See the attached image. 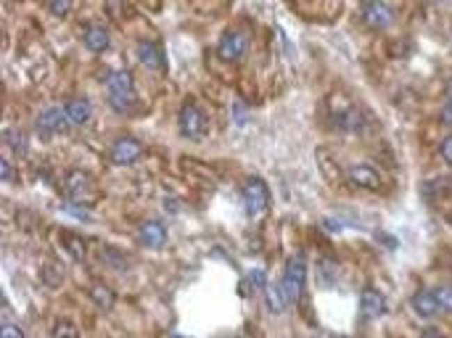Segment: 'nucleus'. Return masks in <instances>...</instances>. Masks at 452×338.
I'll return each instance as SVG.
<instances>
[{
  "label": "nucleus",
  "instance_id": "nucleus-9",
  "mask_svg": "<svg viewBox=\"0 0 452 338\" xmlns=\"http://www.w3.org/2000/svg\"><path fill=\"white\" fill-rule=\"evenodd\" d=\"M346 180L352 182L355 188H362V191H381L384 188L378 169H373L371 164H352L346 169Z\"/></svg>",
  "mask_w": 452,
  "mask_h": 338
},
{
  "label": "nucleus",
  "instance_id": "nucleus-10",
  "mask_svg": "<svg viewBox=\"0 0 452 338\" xmlns=\"http://www.w3.org/2000/svg\"><path fill=\"white\" fill-rule=\"evenodd\" d=\"M64 191H67V198L72 204H82V201H88V195L93 191V182L85 172L72 169L67 175V180H64Z\"/></svg>",
  "mask_w": 452,
  "mask_h": 338
},
{
  "label": "nucleus",
  "instance_id": "nucleus-26",
  "mask_svg": "<svg viewBox=\"0 0 452 338\" xmlns=\"http://www.w3.org/2000/svg\"><path fill=\"white\" fill-rule=\"evenodd\" d=\"M0 177H3L6 182L14 180V167H11V161H8V159H3V161H0Z\"/></svg>",
  "mask_w": 452,
  "mask_h": 338
},
{
  "label": "nucleus",
  "instance_id": "nucleus-21",
  "mask_svg": "<svg viewBox=\"0 0 452 338\" xmlns=\"http://www.w3.org/2000/svg\"><path fill=\"white\" fill-rule=\"evenodd\" d=\"M54 338H80V330H77L74 323L61 320V323H56V328H54Z\"/></svg>",
  "mask_w": 452,
  "mask_h": 338
},
{
  "label": "nucleus",
  "instance_id": "nucleus-6",
  "mask_svg": "<svg viewBox=\"0 0 452 338\" xmlns=\"http://www.w3.org/2000/svg\"><path fill=\"white\" fill-rule=\"evenodd\" d=\"M140 156H143V143L135 140V138H120V140H114L111 148H108V159L114 164H122V167L135 164Z\"/></svg>",
  "mask_w": 452,
  "mask_h": 338
},
{
  "label": "nucleus",
  "instance_id": "nucleus-28",
  "mask_svg": "<svg viewBox=\"0 0 452 338\" xmlns=\"http://www.w3.org/2000/svg\"><path fill=\"white\" fill-rule=\"evenodd\" d=\"M442 122L452 124V98H447V101H444V108H442Z\"/></svg>",
  "mask_w": 452,
  "mask_h": 338
},
{
  "label": "nucleus",
  "instance_id": "nucleus-3",
  "mask_svg": "<svg viewBox=\"0 0 452 338\" xmlns=\"http://www.w3.org/2000/svg\"><path fill=\"white\" fill-rule=\"evenodd\" d=\"M177 124H180V132H183L186 138H191V140H196V138H201V135L207 132V117H204V111L199 108V104L191 101V98L180 106Z\"/></svg>",
  "mask_w": 452,
  "mask_h": 338
},
{
  "label": "nucleus",
  "instance_id": "nucleus-22",
  "mask_svg": "<svg viewBox=\"0 0 452 338\" xmlns=\"http://www.w3.org/2000/svg\"><path fill=\"white\" fill-rule=\"evenodd\" d=\"M6 143L11 145L16 154H27V138H24L22 132L8 130V132H6Z\"/></svg>",
  "mask_w": 452,
  "mask_h": 338
},
{
  "label": "nucleus",
  "instance_id": "nucleus-24",
  "mask_svg": "<svg viewBox=\"0 0 452 338\" xmlns=\"http://www.w3.org/2000/svg\"><path fill=\"white\" fill-rule=\"evenodd\" d=\"M249 283H252L254 291H265V288H267L265 270H252V273H249Z\"/></svg>",
  "mask_w": 452,
  "mask_h": 338
},
{
  "label": "nucleus",
  "instance_id": "nucleus-30",
  "mask_svg": "<svg viewBox=\"0 0 452 338\" xmlns=\"http://www.w3.org/2000/svg\"><path fill=\"white\" fill-rule=\"evenodd\" d=\"M172 338H183V336H172Z\"/></svg>",
  "mask_w": 452,
  "mask_h": 338
},
{
  "label": "nucleus",
  "instance_id": "nucleus-5",
  "mask_svg": "<svg viewBox=\"0 0 452 338\" xmlns=\"http://www.w3.org/2000/svg\"><path fill=\"white\" fill-rule=\"evenodd\" d=\"M362 22L371 26V29H389L392 22H394V11H392V6L384 3V0H368L365 6H362Z\"/></svg>",
  "mask_w": 452,
  "mask_h": 338
},
{
  "label": "nucleus",
  "instance_id": "nucleus-32",
  "mask_svg": "<svg viewBox=\"0 0 452 338\" xmlns=\"http://www.w3.org/2000/svg\"><path fill=\"white\" fill-rule=\"evenodd\" d=\"M341 338H346V336H341Z\"/></svg>",
  "mask_w": 452,
  "mask_h": 338
},
{
  "label": "nucleus",
  "instance_id": "nucleus-29",
  "mask_svg": "<svg viewBox=\"0 0 452 338\" xmlns=\"http://www.w3.org/2000/svg\"><path fill=\"white\" fill-rule=\"evenodd\" d=\"M447 98H452V79H450V85H447Z\"/></svg>",
  "mask_w": 452,
  "mask_h": 338
},
{
  "label": "nucleus",
  "instance_id": "nucleus-23",
  "mask_svg": "<svg viewBox=\"0 0 452 338\" xmlns=\"http://www.w3.org/2000/svg\"><path fill=\"white\" fill-rule=\"evenodd\" d=\"M74 6V0H48V8L56 13V16H67Z\"/></svg>",
  "mask_w": 452,
  "mask_h": 338
},
{
  "label": "nucleus",
  "instance_id": "nucleus-31",
  "mask_svg": "<svg viewBox=\"0 0 452 338\" xmlns=\"http://www.w3.org/2000/svg\"><path fill=\"white\" fill-rule=\"evenodd\" d=\"M450 222H452V217H450Z\"/></svg>",
  "mask_w": 452,
  "mask_h": 338
},
{
  "label": "nucleus",
  "instance_id": "nucleus-2",
  "mask_svg": "<svg viewBox=\"0 0 452 338\" xmlns=\"http://www.w3.org/2000/svg\"><path fill=\"white\" fill-rule=\"evenodd\" d=\"M243 207L249 211V217H262L270 207V191L262 177H249L243 182Z\"/></svg>",
  "mask_w": 452,
  "mask_h": 338
},
{
  "label": "nucleus",
  "instance_id": "nucleus-12",
  "mask_svg": "<svg viewBox=\"0 0 452 338\" xmlns=\"http://www.w3.org/2000/svg\"><path fill=\"white\" fill-rule=\"evenodd\" d=\"M138 241L146 248H161L167 243V227L159 220H148L138 227Z\"/></svg>",
  "mask_w": 452,
  "mask_h": 338
},
{
  "label": "nucleus",
  "instance_id": "nucleus-16",
  "mask_svg": "<svg viewBox=\"0 0 452 338\" xmlns=\"http://www.w3.org/2000/svg\"><path fill=\"white\" fill-rule=\"evenodd\" d=\"M412 309L418 312V317H437V312H442L434 291H418L412 296Z\"/></svg>",
  "mask_w": 452,
  "mask_h": 338
},
{
  "label": "nucleus",
  "instance_id": "nucleus-20",
  "mask_svg": "<svg viewBox=\"0 0 452 338\" xmlns=\"http://www.w3.org/2000/svg\"><path fill=\"white\" fill-rule=\"evenodd\" d=\"M93 301L101 307V309H111L114 307V291H108L106 286H93Z\"/></svg>",
  "mask_w": 452,
  "mask_h": 338
},
{
  "label": "nucleus",
  "instance_id": "nucleus-1",
  "mask_svg": "<svg viewBox=\"0 0 452 338\" xmlns=\"http://www.w3.org/2000/svg\"><path fill=\"white\" fill-rule=\"evenodd\" d=\"M106 92L108 101L114 106V111H130V106L135 104V79L127 69H120V72H111L106 82Z\"/></svg>",
  "mask_w": 452,
  "mask_h": 338
},
{
  "label": "nucleus",
  "instance_id": "nucleus-13",
  "mask_svg": "<svg viewBox=\"0 0 452 338\" xmlns=\"http://www.w3.org/2000/svg\"><path fill=\"white\" fill-rule=\"evenodd\" d=\"M138 58L146 69H156V72L164 69V51H161L159 42H151V40L140 42L138 45Z\"/></svg>",
  "mask_w": 452,
  "mask_h": 338
},
{
  "label": "nucleus",
  "instance_id": "nucleus-25",
  "mask_svg": "<svg viewBox=\"0 0 452 338\" xmlns=\"http://www.w3.org/2000/svg\"><path fill=\"white\" fill-rule=\"evenodd\" d=\"M439 156L444 159L447 164H452V135H447V138L442 140V145H439Z\"/></svg>",
  "mask_w": 452,
  "mask_h": 338
},
{
  "label": "nucleus",
  "instance_id": "nucleus-14",
  "mask_svg": "<svg viewBox=\"0 0 452 338\" xmlns=\"http://www.w3.org/2000/svg\"><path fill=\"white\" fill-rule=\"evenodd\" d=\"M265 301H267V309L273 314L286 312V307L291 304V299H289V293H286V288H283V280L265 288Z\"/></svg>",
  "mask_w": 452,
  "mask_h": 338
},
{
  "label": "nucleus",
  "instance_id": "nucleus-27",
  "mask_svg": "<svg viewBox=\"0 0 452 338\" xmlns=\"http://www.w3.org/2000/svg\"><path fill=\"white\" fill-rule=\"evenodd\" d=\"M0 338H24V333H22V328H16V325H3Z\"/></svg>",
  "mask_w": 452,
  "mask_h": 338
},
{
  "label": "nucleus",
  "instance_id": "nucleus-18",
  "mask_svg": "<svg viewBox=\"0 0 452 338\" xmlns=\"http://www.w3.org/2000/svg\"><path fill=\"white\" fill-rule=\"evenodd\" d=\"M64 248H67V254L72 257L74 261H82L85 259V254H88V246H85V241L77 238V235H64Z\"/></svg>",
  "mask_w": 452,
  "mask_h": 338
},
{
  "label": "nucleus",
  "instance_id": "nucleus-8",
  "mask_svg": "<svg viewBox=\"0 0 452 338\" xmlns=\"http://www.w3.org/2000/svg\"><path fill=\"white\" fill-rule=\"evenodd\" d=\"M246 45H249V40H246V35L243 32H239V29H230V32H225L223 38H220V42H217V56L223 58V61H239L241 56L246 53Z\"/></svg>",
  "mask_w": 452,
  "mask_h": 338
},
{
  "label": "nucleus",
  "instance_id": "nucleus-15",
  "mask_svg": "<svg viewBox=\"0 0 452 338\" xmlns=\"http://www.w3.org/2000/svg\"><path fill=\"white\" fill-rule=\"evenodd\" d=\"M64 111H67L72 124H85L88 119L93 117V106H90L88 98H72V101H67Z\"/></svg>",
  "mask_w": 452,
  "mask_h": 338
},
{
  "label": "nucleus",
  "instance_id": "nucleus-7",
  "mask_svg": "<svg viewBox=\"0 0 452 338\" xmlns=\"http://www.w3.org/2000/svg\"><path fill=\"white\" fill-rule=\"evenodd\" d=\"M67 124H72L67 117V111L64 108H58V106H51V108H45L38 114V122H35V127L40 132L42 138H51L56 132H64L67 130Z\"/></svg>",
  "mask_w": 452,
  "mask_h": 338
},
{
  "label": "nucleus",
  "instance_id": "nucleus-4",
  "mask_svg": "<svg viewBox=\"0 0 452 338\" xmlns=\"http://www.w3.org/2000/svg\"><path fill=\"white\" fill-rule=\"evenodd\" d=\"M305 283H307V261L305 257L293 254L291 259L286 261V270H283V288L289 293V299L296 301L302 293H305Z\"/></svg>",
  "mask_w": 452,
  "mask_h": 338
},
{
  "label": "nucleus",
  "instance_id": "nucleus-17",
  "mask_svg": "<svg viewBox=\"0 0 452 338\" xmlns=\"http://www.w3.org/2000/svg\"><path fill=\"white\" fill-rule=\"evenodd\" d=\"M82 42H85V48L90 53H104L111 45V38H108V29H104V26H90L85 32Z\"/></svg>",
  "mask_w": 452,
  "mask_h": 338
},
{
  "label": "nucleus",
  "instance_id": "nucleus-11",
  "mask_svg": "<svg viewBox=\"0 0 452 338\" xmlns=\"http://www.w3.org/2000/svg\"><path fill=\"white\" fill-rule=\"evenodd\" d=\"M360 309H362V317H368V320H378V317L386 312L384 293H381L378 288L365 286L362 288V293H360Z\"/></svg>",
  "mask_w": 452,
  "mask_h": 338
},
{
  "label": "nucleus",
  "instance_id": "nucleus-19",
  "mask_svg": "<svg viewBox=\"0 0 452 338\" xmlns=\"http://www.w3.org/2000/svg\"><path fill=\"white\" fill-rule=\"evenodd\" d=\"M434 296L439 301V309L452 314V283H442L439 288H434Z\"/></svg>",
  "mask_w": 452,
  "mask_h": 338
}]
</instances>
